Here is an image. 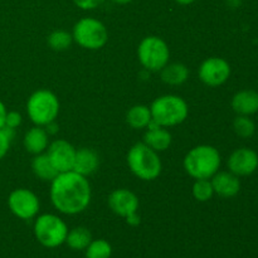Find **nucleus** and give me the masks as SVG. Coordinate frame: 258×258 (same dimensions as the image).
Masks as SVG:
<instances>
[{
	"instance_id": "22",
	"label": "nucleus",
	"mask_w": 258,
	"mask_h": 258,
	"mask_svg": "<svg viewBox=\"0 0 258 258\" xmlns=\"http://www.w3.org/2000/svg\"><path fill=\"white\" fill-rule=\"evenodd\" d=\"M92 241V234L86 227H76L68 231L66 243L73 251H83Z\"/></svg>"
},
{
	"instance_id": "26",
	"label": "nucleus",
	"mask_w": 258,
	"mask_h": 258,
	"mask_svg": "<svg viewBox=\"0 0 258 258\" xmlns=\"http://www.w3.org/2000/svg\"><path fill=\"white\" fill-rule=\"evenodd\" d=\"M233 130L239 138H251L256 131V125L253 121L249 118V116L238 115L233 121Z\"/></svg>"
},
{
	"instance_id": "17",
	"label": "nucleus",
	"mask_w": 258,
	"mask_h": 258,
	"mask_svg": "<svg viewBox=\"0 0 258 258\" xmlns=\"http://www.w3.org/2000/svg\"><path fill=\"white\" fill-rule=\"evenodd\" d=\"M25 150L33 155L44 153L49 145V135L47 130L43 126H37L32 127L25 133L24 139H23Z\"/></svg>"
},
{
	"instance_id": "28",
	"label": "nucleus",
	"mask_w": 258,
	"mask_h": 258,
	"mask_svg": "<svg viewBox=\"0 0 258 258\" xmlns=\"http://www.w3.org/2000/svg\"><path fill=\"white\" fill-rule=\"evenodd\" d=\"M20 123H22V115L18 111H9V112H7L4 126L15 130V128L19 127Z\"/></svg>"
},
{
	"instance_id": "15",
	"label": "nucleus",
	"mask_w": 258,
	"mask_h": 258,
	"mask_svg": "<svg viewBox=\"0 0 258 258\" xmlns=\"http://www.w3.org/2000/svg\"><path fill=\"white\" fill-rule=\"evenodd\" d=\"M98 165H100V156L93 149L81 148L76 151L73 171L87 178L97 170Z\"/></svg>"
},
{
	"instance_id": "10",
	"label": "nucleus",
	"mask_w": 258,
	"mask_h": 258,
	"mask_svg": "<svg viewBox=\"0 0 258 258\" xmlns=\"http://www.w3.org/2000/svg\"><path fill=\"white\" fill-rule=\"evenodd\" d=\"M8 207L17 218L28 221L39 213L40 202L37 194L27 188L14 189L8 197Z\"/></svg>"
},
{
	"instance_id": "30",
	"label": "nucleus",
	"mask_w": 258,
	"mask_h": 258,
	"mask_svg": "<svg viewBox=\"0 0 258 258\" xmlns=\"http://www.w3.org/2000/svg\"><path fill=\"white\" fill-rule=\"evenodd\" d=\"M7 107H5V105L3 103V101L0 100V128L4 127L5 125V116H7Z\"/></svg>"
},
{
	"instance_id": "7",
	"label": "nucleus",
	"mask_w": 258,
	"mask_h": 258,
	"mask_svg": "<svg viewBox=\"0 0 258 258\" xmlns=\"http://www.w3.org/2000/svg\"><path fill=\"white\" fill-rule=\"evenodd\" d=\"M73 42L80 47L90 50H97L105 47L108 40L107 28L101 20L86 17L78 20L73 27Z\"/></svg>"
},
{
	"instance_id": "13",
	"label": "nucleus",
	"mask_w": 258,
	"mask_h": 258,
	"mask_svg": "<svg viewBox=\"0 0 258 258\" xmlns=\"http://www.w3.org/2000/svg\"><path fill=\"white\" fill-rule=\"evenodd\" d=\"M227 165L237 176H248L258 168V154L249 148H239L229 155Z\"/></svg>"
},
{
	"instance_id": "24",
	"label": "nucleus",
	"mask_w": 258,
	"mask_h": 258,
	"mask_svg": "<svg viewBox=\"0 0 258 258\" xmlns=\"http://www.w3.org/2000/svg\"><path fill=\"white\" fill-rule=\"evenodd\" d=\"M85 251L86 258H111L112 247L106 239H92Z\"/></svg>"
},
{
	"instance_id": "2",
	"label": "nucleus",
	"mask_w": 258,
	"mask_h": 258,
	"mask_svg": "<svg viewBox=\"0 0 258 258\" xmlns=\"http://www.w3.org/2000/svg\"><path fill=\"white\" fill-rule=\"evenodd\" d=\"M221 154L212 145H198L185 155L183 166L193 179H212L221 168Z\"/></svg>"
},
{
	"instance_id": "11",
	"label": "nucleus",
	"mask_w": 258,
	"mask_h": 258,
	"mask_svg": "<svg viewBox=\"0 0 258 258\" xmlns=\"http://www.w3.org/2000/svg\"><path fill=\"white\" fill-rule=\"evenodd\" d=\"M198 76L208 87H219L231 77V66L224 58L209 57L199 66Z\"/></svg>"
},
{
	"instance_id": "12",
	"label": "nucleus",
	"mask_w": 258,
	"mask_h": 258,
	"mask_svg": "<svg viewBox=\"0 0 258 258\" xmlns=\"http://www.w3.org/2000/svg\"><path fill=\"white\" fill-rule=\"evenodd\" d=\"M76 148L63 139H57L48 145L47 155L58 173H64L73 169Z\"/></svg>"
},
{
	"instance_id": "33",
	"label": "nucleus",
	"mask_w": 258,
	"mask_h": 258,
	"mask_svg": "<svg viewBox=\"0 0 258 258\" xmlns=\"http://www.w3.org/2000/svg\"><path fill=\"white\" fill-rule=\"evenodd\" d=\"M112 2L115 3V4H118V5H126V4H128V3L133 2V0H112Z\"/></svg>"
},
{
	"instance_id": "29",
	"label": "nucleus",
	"mask_w": 258,
	"mask_h": 258,
	"mask_svg": "<svg viewBox=\"0 0 258 258\" xmlns=\"http://www.w3.org/2000/svg\"><path fill=\"white\" fill-rule=\"evenodd\" d=\"M76 7L82 10H92L105 3V0H73Z\"/></svg>"
},
{
	"instance_id": "5",
	"label": "nucleus",
	"mask_w": 258,
	"mask_h": 258,
	"mask_svg": "<svg viewBox=\"0 0 258 258\" xmlns=\"http://www.w3.org/2000/svg\"><path fill=\"white\" fill-rule=\"evenodd\" d=\"M27 113L34 125L44 127L58 117L59 100L49 90L35 91L27 101Z\"/></svg>"
},
{
	"instance_id": "8",
	"label": "nucleus",
	"mask_w": 258,
	"mask_h": 258,
	"mask_svg": "<svg viewBox=\"0 0 258 258\" xmlns=\"http://www.w3.org/2000/svg\"><path fill=\"white\" fill-rule=\"evenodd\" d=\"M138 58L145 70L160 72L169 63L170 50L166 42L156 35H149L140 42L138 47Z\"/></svg>"
},
{
	"instance_id": "25",
	"label": "nucleus",
	"mask_w": 258,
	"mask_h": 258,
	"mask_svg": "<svg viewBox=\"0 0 258 258\" xmlns=\"http://www.w3.org/2000/svg\"><path fill=\"white\" fill-rule=\"evenodd\" d=\"M214 196L211 179H198L193 184V197L201 203L211 201Z\"/></svg>"
},
{
	"instance_id": "21",
	"label": "nucleus",
	"mask_w": 258,
	"mask_h": 258,
	"mask_svg": "<svg viewBox=\"0 0 258 258\" xmlns=\"http://www.w3.org/2000/svg\"><path fill=\"white\" fill-rule=\"evenodd\" d=\"M151 121H153V118H151L150 107L145 105L133 106L126 113V122L128 123L130 127L135 128V130L148 127Z\"/></svg>"
},
{
	"instance_id": "9",
	"label": "nucleus",
	"mask_w": 258,
	"mask_h": 258,
	"mask_svg": "<svg viewBox=\"0 0 258 258\" xmlns=\"http://www.w3.org/2000/svg\"><path fill=\"white\" fill-rule=\"evenodd\" d=\"M108 207L116 216L125 218L130 226L140 224V217L138 216L139 198L134 191L128 189H115L108 196Z\"/></svg>"
},
{
	"instance_id": "4",
	"label": "nucleus",
	"mask_w": 258,
	"mask_h": 258,
	"mask_svg": "<svg viewBox=\"0 0 258 258\" xmlns=\"http://www.w3.org/2000/svg\"><path fill=\"white\" fill-rule=\"evenodd\" d=\"M150 111L153 122L161 127H173L186 120L189 106L180 96L164 95L153 101Z\"/></svg>"
},
{
	"instance_id": "32",
	"label": "nucleus",
	"mask_w": 258,
	"mask_h": 258,
	"mask_svg": "<svg viewBox=\"0 0 258 258\" xmlns=\"http://www.w3.org/2000/svg\"><path fill=\"white\" fill-rule=\"evenodd\" d=\"M175 2L180 5H189L196 2V0H175Z\"/></svg>"
},
{
	"instance_id": "20",
	"label": "nucleus",
	"mask_w": 258,
	"mask_h": 258,
	"mask_svg": "<svg viewBox=\"0 0 258 258\" xmlns=\"http://www.w3.org/2000/svg\"><path fill=\"white\" fill-rule=\"evenodd\" d=\"M32 170L34 175L43 181H52L58 175V171L45 153L34 155L32 160Z\"/></svg>"
},
{
	"instance_id": "1",
	"label": "nucleus",
	"mask_w": 258,
	"mask_h": 258,
	"mask_svg": "<svg viewBox=\"0 0 258 258\" xmlns=\"http://www.w3.org/2000/svg\"><path fill=\"white\" fill-rule=\"evenodd\" d=\"M49 196L53 207L59 213L75 216L85 212L90 206L92 190L86 176L70 170L58 173L50 181Z\"/></svg>"
},
{
	"instance_id": "19",
	"label": "nucleus",
	"mask_w": 258,
	"mask_h": 258,
	"mask_svg": "<svg viewBox=\"0 0 258 258\" xmlns=\"http://www.w3.org/2000/svg\"><path fill=\"white\" fill-rule=\"evenodd\" d=\"M163 82L170 86H180L189 78V70L183 63H170L160 71Z\"/></svg>"
},
{
	"instance_id": "6",
	"label": "nucleus",
	"mask_w": 258,
	"mask_h": 258,
	"mask_svg": "<svg viewBox=\"0 0 258 258\" xmlns=\"http://www.w3.org/2000/svg\"><path fill=\"white\" fill-rule=\"evenodd\" d=\"M34 236L37 241L45 248H57L66 243L68 227L60 217L45 213L38 217L34 222Z\"/></svg>"
},
{
	"instance_id": "3",
	"label": "nucleus",
	"mask_w": 258,
	"mask_h": 258,
	"mask_svg": "<svg viewBox=\"0 0 258 258\" xmlns=\"http://www.w3.org/2000/svg\"><path fill=\"white\" fill-rule=\"evenodd\" d=\"M126 160L131 173L144 181L155 180L163 170V164L158 151L145 143H138L131 146Z\"/></svg>"
},
{
	"instance_id": "23",
	"label": "nucleus",
	"mask_w": 258,
	"mask_h": 258,
	"mask_svg": "<svg viewBox=\"0 0 258 258\" xmlns=\"http://www.w3.org/2000/svg\"><path fill=\"white\" fill-rule=\"evenodd\" d=\"M48 45L55 52H62V50L68 49L73 42L72 33H68L67 30L58 29L50 33L48 35Z\"/></svg>"
},
{
	"instance_id": "14",
	"label": "nucleus",
	"mask_w": 258,
	"mask_h": 258,
	"mask_svg": "<svg viewBox=\"0 0 258 258\" xmlns=\"http://www.w3.org/2000/svg\"><path fill=\"white\" fill-rule=\"evenodd\" d=\"M213 185L214 194L221 198H233L241 190V180L239 176L234 175L231 171H218L211 179Z\"/></svg>"
},
{
	"instance_id": "16",
	"label": "nucleus",
	"mask_w": 258,
	"mask_h": 258,
	"mask_svg": "<svg viewBox=\"0 0 258 258\" xmlns=\"http://www.w3.org/2000/svg\"><path fill=\"white\" fill-rule=\"evenodd\" d=\"M231 106L237 115H253L258 112V92L253 90L239 91L232 97Z\"/></svg>"
},
{
	"instance_id": "18",
	"label": "nucleus",
	"mask_w": 258,
	"mask_h": 258,
	"mask_svg": "<svg viewBox=\"0 0 258 258\" xmlns=\"http://www.w3.org/2000/svg\"><path fill=\"white\" fill-rule=\"evenodd\" d=\"M148 131L144 135V143L155 151H165L171 145V134L165 127L156 125L151 121L148 126Z\"/></svg>"
},
{
	"instance_id": "27",
	"label": "nucleus",
	"mask_w": 258,
	"mask_h": 258,
	"mask_svg": "<svg viewBox=\"0 0 258 258\" xmlns=\"http://www.w3.org/2000/svg\"><path fill=\"white\" fill-rule=\"evenodd\" d=\"M14 136L15 130H13V128L7 127V126L0 128V160H2V159L7 155L8 151H9Z\"/></svg>"
},
{
	"instance_id": "31",
	"label": "nucleus",
	"mask_w": 258,
	"mask_h": 258,
	"mask_svg": "<svg viewBox=\"0 0 258 258\" xmlns=\"http://www.w3.org/2000/svg\"><path fill=\"white\" fill-rule=\"evenodd\" d=\"M44 127H45V130H47L48 135H54V134L58 131V125H57V123H55V121H53V122L48 123V125L44 126Z\"/></svg>"
}]
</instances>
